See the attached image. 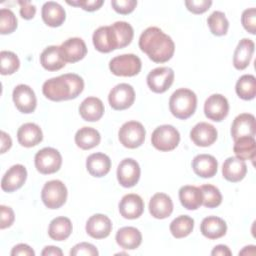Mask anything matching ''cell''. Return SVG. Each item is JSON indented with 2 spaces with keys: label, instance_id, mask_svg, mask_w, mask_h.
I'll list each match as a JSON object with an SVG mask.
<instances>
[{
  "label": "cell",
  "instance_id": "cell-27",
  "mask_svg": "<svg viewBox=\"0 0 256 256\" xmlns=\"http://www.w3.org/2000/svg\"><path fill=\"white\" fill-rule=\"evenodd\" d=\"M200 229L203 236L210 240H216L226 235L227 224L222 218L209 216L203 219Z\"/></svg>",
  "mask_w": 256,
  "mask_h": 256
},
{
  "label": "cell",
  "instance_id": "cell-36",
  "mask_svg": "<svg viewBox=\"0 0 256 256\" xmlns=\"http://www.w3.org/2000/svg\"><path fill=\"white\" fill-rule=\"evenodd\" d=\"M194 229V219L187 215H181L170 224V232L176 239L189 236Z\"/></svg>",
  "mask_w": 256,
  "mask_h": 256
},
{
  "label": "cell",
  "instance_id": "cell-49",
  "mask_svg": "<svg viewBox=\"0 0 256 256\" xmlns=\"http://www.w3.org/2000/svg\"><path fill=\"white\" fill-rule=\"evenodd\" d=\"M11 255L12 256H16V255H21V256H34L35 252L34 250L28 246L27 244H18L16 245L12 251H11Z\"/></svg>",
  "mask_w": 256,
  "mask_h": 256
},
{
  "label": "cell",
  "instance_id": "cell-24",
  "mask_svg": "<svg viewBox=\"0 0 256 256\" xmlns=\"http://www.w3.org/2000/svg\"><path fill=\"white\" fill-rule=\"evenodd\" d=\"M18 142L21 146L26 148L35 147L43 140V133L41 128L34 123H26L22 125L17 132Z\"/></svg>",
  "mask_w": 256,
  "mask_h": 256
},
{
  "label": "cell",
  "instance_id": "cell-32",
  "mask_svg": "<svg viewBox=\"0 0 256 256\" xmlns=\"http://www.w3.org/2000/svg\"><path fill=\"white\" fill-rule=\"evenodd\" d=\"M179 199L184 208L187 210H197L201 207L203 202L202 191L200 187L183 186L179 190Z\"/></svg>",
  "mask_w": 256,
  "mask_h": 256
},
{
  "label": "cell",
  "instance_id": "cell-16",
  "mask_svg": "<svg viewBox=\"0 0 256 256\" xmlns=\"http://www.w3.org/2000/svg\"><path fill=\"white\" fill-rule=\"evenodd\" d=\"M190 138L196 146L208 147L216 142L218 132L213 125L206 122H200L192 128Z\"/></svg>",
  "mask_w": 256,
  "mask_h": 256
},
{
  "label": "cell",
  "instance_id": "cell-50",
  "mask_svg": "<svg viewBox=\"0 0 256 256\" xmlns=\"http://www.w3.org/2000/svg\"><path fill=\"white\" fill-rule=\"evenodd\" d=\"M1 148H0V153L4 154L6 153L11 147H12V139L9 136V134L5 133L4 131L1 132Z\"/></svg>",
  "mask_w": 256,
  "mask_h": 256
},
{
  "label": "cell",
  "instance_id": "cell-23",
  "mask_svg": "<svg viewBox=\"0 0 256 256\" xmlns=\"http://www.w3.org/2000/svg\"><path fill=\"white\" fill-rule=\"evenodd\" d=\"M222 174L223 177L229 182H240L247 174V165L245 161L237 157H229L223 164Z\"/></svg>",
  "mask_w": 256,
  "mask_h": 256
},
{
  "label": "cell",
  "instance_id": "cell-6",
  "mask_svg": "<svg viewBox=\"0 0 256 256\" xmlns=\"http://www.w3.org/2000/svg\"><path fill=\"white\" fill-rule=\"evenodd\" d=\"M68 191L65 184L60 180L47 182L41 192V198L48 209H59L67 200Z\"/></svg>",
  "mask_w": 256,
  "mask_h": 256
},
{
  "label": "cell",
  "instance_id": "cell-10",
  "mask_svg": "<svg viewBox=\"0 0 256 256\" xmlns=\"http://www.w3.org/2000/svg\"><path fill=\"white\" fill-rule=\"evenodd\" d=\"M108 101L110 106L117 111L130 108L135 101L134 88L126 83L116 85L109 93Z\"/></svg>",
  "mask_w": 256,
  "mask_h": 256
},
{
  "label": "cell",
  "instance_id": "cell-18",
  "mask_svg": "<svg viewBox=\"0 0 256 256\" xmlns=\"http://www.w3.org/2000/svg\"><path fill=\"white\" fill-rule=\"evenodd\" d=\"M256 123L255 117L249 113L238 115L232 124L231 135L234 141L242 137H255Z\"/></svg>",
  "mask_w": 256,
  "mask_h": 256
},
{
  "label": "cell",
  "instance_id": "cell-46",
  "mask_svg": "<svg viewBox=\"0 0 256 256\" xmlns=\"http://www.w3.org/2000/svg\"><path fill=\"white\" fill-rule=\"evenodd\" d=\"M15 221V214L11 207L0 206V228L1 230L9 228Z\"/></svg>",
  "mask_w": 256,
  "mask_h": 256
},
{
  "label": "cell",
  "instance_id": "cell-7",
  "mask_svg": "<svg viewBox=\"0 0 256 256\" xmlns=\"http://www.w3.org/2000/svg\"><path fill=\"white\" fill-rule=\"evenodd\" d=\"M141 59L134 54H123L113 58L109 63L110 71L121 77H133L140 73Z\"/></svg>",
  "mask_w": 256,
  "mask_h": 256
},
{
  "label": "cell",
  "instance_id": "cell-4",
  "mask_svg": "<svg viewBox=\"0 0 256 256\" xmlns=\"http://www.w3.org/2000/svg\"><path fill=\"white\" fill-rule=\"evenodd\" d=\"M197 108V96L189 89L181 88L176 90L170 97L169 109L172 115L178 119L190 118Z\"/></svg>",
  "mask_w": 256,
  "mask_h": 256
},
{
  "label": "cell",
  "instance_id": "cell-14",
  "mask_svg": "<svg viewBox=\"0 0 256 256\" xmlns=\"http://www.w3.org/2000/svg\"><path fill=\"white\" fill-rule=\"evenodd\" d=\"M205 116L214 121H223L229 113V103L228 100L221 94H213L205 101L204 104Z\"/></svg>",
  "mask_w": 256,
  "mask_h": 256
},
{
  "label": "cell",
  "instance_id": "cell-30",
  "mask_svg": "<svg viewBox=\"0 0 256 256\" xmlns=\"http://www.w3.org/2000/svg\"><path fill=\"white\" fill-rule=\"evenodd\" d=\"M116 242L125 250H135L142 243V234L135 227H123L116 234Z\"/></svg>",
  "mask_w": 256,
  "mask_h": 256
},
{
  "label": "cell",
  "instance_id": "cell-17",
  "mask_svg": "<svg viewBox=\"0 0 256 256\" xmlns=\"http://www.w3.org/2000/svg\"><path fill=\"white\" fill-rule=\"evenodd\" d=\"M27 170L21 164L12 166L3 176L1 181V188L3 191L12 193L20 189L26 182Z\"/></svg>",
  "mask_w": 256,
  "mask_h": 256
},
{
  "label": "cell",
  "instance_id": "cell-11",
  "mask_svg": "<svg viewBox=\"0 0 256 256\" xmlns=\"http://www.w3.org/2000/svg\"><path fill=\"white\" fill-rule=\"evenodd\" d=\"M174 76V71L169 67L155 68L147 76L148 87L152 92L162 94L172 86Z\"/></svg>",
  "mask_w": 256,
  "mask_h": 256
},
{
  "label": "cell",
  "instance_id": "cell-37",
  "mask_svg": "<svg viewBox=\"0 0 256 256\" xmlns=\"http://www.w3.org/2000/svg\"><path fill=\"white\" fill-rule=\"evenodd\" d=\"M237 95L246 101L253 100L256 96V78L253 75H243L236 83Z\"/></svg>",
  "mask_w": 256,
  "mask_h": 256
},
{
  "label": "cell",
  "instance_id": "cell-25",
  "mask_svg": "<svg viewBox=\"0 0 256 256\" xmlns=\"http://www.w3.org/2000/svg\"><path fill=\"white\" fill-rule=\"evenodd\" d=\"M255 44L251 39L244 38L239 43L234 52L233 65L237 70H245L253 57Z\"/></svg>",
  "mask_w": 256,
  "mask_h": 256
},
{
  "label": "cell",
  "instance_id": "cell-40",
  "mask_svg": "<svg viewBox=\"0 0 256 256\" xmlns=\"http://www.w3.org/2000/svg\"><path fill=\"white\" fill-rule=\"evenodd\" d=\"M203 196L202 205L207 208H216L222 203V194L220 190L213 185H203L200 187Z\"/></svg>",
  "mask_w": 256,
  "mask_h": 256
},
{
  "label": "cell",
  "instance_id": "cell-43",
  "mask_svg": "<svg viewBox=\"0 0 256 256\" xmlns=\"http://www.w3.org/2000/svg\"><path fill=\"white\" fill-rule=\"evenodd\" d=\"M111 5L117 13L122 15H128L135 10L137 6V1L136 0H113L111 1Z\"/></svg>",
  "mask_w": 256,
  "mask_h": 256
},
{
  "label": "cell",
  "instance_id": "cell-1",
  "mask_svg": "<svg viewBox=\"0 0 256 256\" xmlns=\"http://www.w3.org/2000/svg\"><path fill=\"white\" fill-rule=\"evenodd\" d=\"M133 37V27L127 22L118 21L111 26L99 27L93 34V45L101 53H110L130 45Z\"/></svg>",
  "mask_w": 256,
  "mask_h": 256
},
{
  "label": "cell",
  "instance_id": "cell-21",
  "mask_svg": "<svg viewBox=\"0 0 256 256\" xmlns=\"http://www.w3.org/2000/svg\"><path fill=\"white\" fill-rule=\"evenodd\" d=\"M173 202L165 193H156L150 200L149 211L156 219H166L173 212Z\"/></svg>",
  "mask_w": 256,
  "mask_h": 256
},
{
  "label": "cell",
  "instance_id": "cell-48",
  "mask_svg": "<svg viewBox=\"0 0 256 256\" xmlns=\"http://www.w3.org/2000/svg\"><path fill=\"white\" fill-rule=\"evenodd\" d=\"M20 15L25 20H31L36 14V7L29 1H19Z\"/></svg>",
  "mask_w": 256,
  "mask_h": 256
},
{
  "label": "cell",
  "instance_id": "cell-35",
  "mask_svg": "<svg viewBox=\"0 0 256 256\" xmlns=\"http://www.w3.org/2000/svg\"><path fill=\"white\" fill-rule=\"evenodd\" d=\"M234 153L237 158L254 162L256 156V142L254 137H242L234 141Z\"/></svg>",
  "mask_w": 256,
  "mask_h": 256
},
{
  "label": "cell",
  "instance_id": "cell-41",
  "mask_svg": "<svg viewBox=\"0 0 256 256\" xmlns=\"http://www.w3.org/2000/svg\"><path fill=\"white\" fill-rule=\"evenodd\" d=\"M18 26V21L15 14L6 8L0 10V33L7 35L13 33Z\"/></svg>",
  "mask_w": 256,
  "mask_h": 256
},
{
  "label": "cell",
  "instance_id": "cell-8",
  "mask_svg": "<svg viewBox=\"0 0 256 256\" xmlns=\"http://www.w3.org/2000/svg\"><path fill=\"white\" fill-rule=\"evenodd\" d=\"M146 136V130L144 126L137 121H129L122 125L119 130V141L120 143L129 149H136L140 147Z\"/></svg>",
  "mask_w": 256,
  "mask_h": 256
},
{
  "label": "cell",
  "instance_id": "cell-29",
  "mask_svg": "<svg viewBox=\"0 0 256 256\" xmlns=\"http://www.w3.org/2000/svg\"><path fill=\"white\" fill-rule=\"evenodd\" d=\"M86 168L91 176L101 178L110 172L111 160L106 154L94 153L87 158Z\"/></svg>",
  "mask_w": 256,
  "mask_h": 256
},
{
  "label": "cell",
  "instance_id": "cell-5",
  "mask_svg": "<svg viewBox=\"0 0 256 256\" xmlns=\"http://www.w3.org/2000/svg\"><path fill=\"white\" fill-rule=\"evenodd\" d=\"M152 145L161 152L174 150L180 143V133L172 125H162L157 127L152 133Z\"/></svg>",
  "mask_w": 256,
  "mask_h": 256
},
{
  "label": "cell",
  "instance_id": "cell-26",
  "mask_svg": "<svg viewBox=\"0 0 256 256\" xmlns=\"http://www.w3.org/2000/svg\"><path fill=\"white\" fill-rule=\"evenodd\" d=\"M104 104L103 102L96 97L86 98L79 107L80 116L83 120L88 122H96L100 120L104 115Z\"/></svg>",
  "mask_w": 256,
  "mask_h": 256
},
{
  "label": "cell",
  "instance_id": "cell-38",
  "mask_svg": "<svg viewBox=\"0 0 256 256\" xmlns=\"http://www.w3.org/2000/svg\"><path fill=\"white\" fill-rule=\"evenodd\" d=\"M210 31L215 36H224L229 29V21L221 11L213 12L207 20Z\"/></svg>",
  "mask_w": 256,
  "mask_h": 256
},
{
  "label": "cell",
  "instance_id": "cell-28",
  "mask_svg": "<svg viewBox=\"0 0 256 256\" xmlns=\"http://www.w3.org/2000/svg\"><path fill=\"white\" fill-rule=\"evenodd\" d=\"M42 19L50 27H60L65 22L66 12L60 4L49 1L42 7Z\"/></svg>",
  "mask_w": 256,
  "mask_h": 256
},
{
  "label": "cell",
  "instance_id": "cell-39",
  "mask_svg": "<svg viewBox=\"0 0 256 256\" xmlns=\"http://www.w3.org/2000/svg\"><path fill=\"white\" fill-rule=\"evenodd\" d=\"M0 73L2 75H12L18 71L20 67V60L18 56L10 51H2L0 53Z\"/></svg>",
  "mask_w": 256,
  "mask_h": 256
},
{
  "label": "cell",
  "instance_id": "cell-22",
  "mask_svg": "<svg viewBox=\"0 0 256 256\" xmlns=\"http://www.w3.org/2000/svg\"><path fill=\"white\" fill-rule=\"evenodd\" d=\"M192 168L197 176L202 178H212L217 174L218 162L212 155L200 154L193 159Z\"/></svg>",
  "mask_w": 256,
  "mask_h": 256
},
{
  "label": "cell",
  "instance_id": "cell-20",
  "mask_svg": "<svg viewBox=\"0 0 256 256\" xmlns=\"http://www.w3.org/2000/svg\"><path fill=\"white\" fill-rule=\"evenodd\" d=\"M119 212L125 219H137L144 212V201L137 194H127L119 203Z\"/></svg>",
  "mask_w": 256,
  "mask_h": 256
},
{
  "label": "cell",
  "instance_id": "cell-45",
  "mask_svg": "<svg viewBox=\"0 0 256 256\" xmlns=\"http://www.w3.org/2000/svg\"><path fill=\"white\" fill-rule=\"evenodd\" d=\"M70 255L71 256H81V255H85V256H97L99 255V252L97 250V248L90 244V243H86V242H82L79 243L77 245H75L71 251H70Z\"/></svg>",
  "mask_w": 256,
  "mask_h": 256
},
{
  "label": "cell",
  "instance_id": "cell-51",
  "mask_svg": "<svg viewBox=\"0 0 256 256\" xmlns=\"http://www.w3.org/2000/svg\"><path fill=\"white\" fill-rule=\"evenodd\" d=\"M211 254L213 256H216V255H220V256H231L232 255V252L230 251L229 247L226 246V245H217L216 247H214V249L212 250Z\"/></svg>",
  "mask_w": 256,
  "mask_h": 256
},
{
  "label": "cell",
  "instance_id": "cell-52",
  "mask_svg": "<svg viewBox=\"0 0 256 256\" xmlns=\"http://www.w3.org/2000/svg\"><path fill=\"white\" fill-rule=\"evenodd\" d=\"M43 256H62L63 252L60 248L55 246H47L41 253Z\"/></svg>",
  "mask_w": 256,
  "mask_h": 256
},
{
  "label": "cell",
  "instance_id": "cell-3",
  "mask_svg": "<svg viewBox=\"0 0 256 256\" xmlns=\"http://www.w3.org/2000/svg\"><path fill=\"white\" fill-rule=\"evenodd\" d=\"M84 90V80L77 74L69 73L47 80L43 84L44 96L55 102L76 99Z\"/></svg>",
  "mask_w": 256,
  "mask_h": 256
},
{
  "label": "cell",
  "instance_id": "cell-15",
  "mask_svg": "<svg viewBox=\"0 0 256 256\" xmlns=\"http://www.w3.org/2000/svg\"><path fill=\"white\" fill-rule=\"evenodd\" d=\"M60 52L66 63H76L87 55V46L81 38H70L62 43Z\"/></svg>",
  "mask_w": 256,
  "mask_h": 256
},
{
  "label": "cell",
  "instance_id": "cell-42",
  "mask_svg": "<svg viewBox=\"0 0 256 256\" xmlns=\"http://www.w3.org/2000/svg\"><path fill=\"white\" fill-rule=\"evenodd\" d=\"M241 22L246 31L250 34L255 35L256 33V9H246L241 17Z\"/></svg>",
  "mask_w": 256,
  "mask_h": 256
},
{
  "label": "cell",
  "instance_id": "cell-34",
  "mask_svg": "<svg viewBox=\"0 0 256 256\" xmlns=\"http://www.w3.org/2000/svg\"><path fill=\"white\" fill-rule=\"evenodd\" d=\"M101 135L92 127H83L75 135V143L82 150H90L100 144Z\"/></svg>",
  "mask_w": 256,
  "mask_h": 256
},
{
  "label": "cell",
  "instance_id": "cell-2",
  "mask_svg": "<svg viewBox=\"0 0 256 256\" xmlns=\"http://www.w3.org/2000/svg\"><path fill=\"white\" fill-rule=\"evenodd\" d=\"M139 47L155 63L168 62L175 52L172 38L158 27H149L141 34Z\"/></svg>",
  "mask_w": 256,
  "mask_h": 256
},
{
  "label": "cell",
  "instance_id": "cell-19",
  "mask_svg": "<svg viewBox=\"0 0 256 256\" xmlns=\"http://www.w3.org/2000/svg\"><path fill=\"white\" fill-rule=\"evenodd\" d=\"M112 231V222L106 215L95 214L86 223L87 234L94 239L107 238Z\"/></svg>",
  "mask_w": 256,
  "mask_h": 256
},
{
  "label": "cell",
  "instance_id": "cell-12",
  "mask_svg": "<svg viewBox=\"0 0 256 256\" xmlns=\"http://www.w3.org/2000/svg\"><path fill=\"white\" fill-rule=\"evenodd\" d=\"M141 175V169L138 162L132 158L124 159L117 168V179L119 184L124 188L134 187Z\"/></svg>",
  "mask_w": 256,
  "mask_h": 256
},
{
  "label": "cell",
  "instance_id": "cell-47",
  "mask_svg": "<svg viewBox=\"0 0 256 256\" xmlns=\"http://www.w3.org/2000/svg\"><path fill=\"white\" fill-rule=\"evenodd\" d=\"M67 4L81 7L83 10L88 12H94L101 8V6L104 4L103 0H77V1H66Z\"/></svg>",
  "mask_w": 256,
  "mask_h": 256
},
{
  "label": "cell",
  "instance_id": "cell-44",
  "mask_svg": "<svg viewBox=\"0 0 256 256\" xmlns=\"http://www.w3.org/2000/svg\"><path fill=\"white\" fill-rule=\"evenodd\" d=\"M187 9L193 14H203L208 11L212 5L211 0H187L185 1Z\"/></svg>",
  "mask_w": 256,
  "mask_h": 256
},
{
  "label": "cell",
  "instance_id": "cell-31",
  "mask_svg": "<svg viewBox=\"0 0 256 256\" xmlns=\"http://www.w3.org/2000/svg\"><path fill=\"white\" fill-rule=\"evenodd\" d=\"M40 63L48 71H58L65 67L66 62L61 55L60 46L47 47L40 55Z\"/></svg>",
  "mask_w": 256,
  "mask_h": 256
},
{
  "label": "cell",
  "instance_id": "cell-9",
  "mask_svg": "<svg viewBox=\"0 0 256 256\" xmlns=\"http://www.w3.org/2000/svg\"><path fill=\"white\" fill-rule=\"evenodd\" d=\"M62 166V156L54 148L46 147L35 155V167L38 172L44 175L56 173Z\"/></svg>",
  "mask_w": 256,
  "mask_h": 256
},
{
  "label": "cell",
  "instance_id": "cell-33",
  "mask_svg": "<svg viewBox=\"0 0 256 256\" xmlns=\"http://www.w3.org/2000/svg\"><path fill=\"white\" fill-rule=\"evenodd\" d=\"M73 230L72 222L67 217H57L50 222L48 234L55 241H64L69 238Z\"/></svg>",
  "mask_w": 256,
  "mask_h": 256
},
{
  "label": "cell",
  "instance_id": "cell-13",
  "mask_svg": "<svg viewBox=\"0 0 256 256\" xmlns=\"http://www.w3.org/2000/svg\"><path fill=\"white\" fill-rule=\"evenodd\" d=\"M13 102L16 108L24 114L33 113L37 107V98L33 89L24 84H20L13 90Z\"/></svg>",
  "mask_w": 256,
  "mask_h": 256
}]
</instances>
